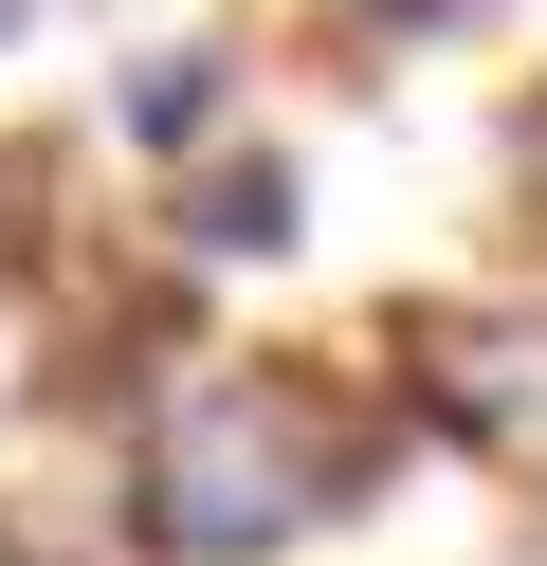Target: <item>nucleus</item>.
I'll return each instance as SVG.
<instances>
[{
	"label": "nucleus",
	"mask_w": 547,
	"mask_h": 566,
	"mask_svg": "<svg viewBox=\"0 0 547 566\" xmlns=\"http://www.w3.org/2000/svg\"><path fill=\"white\" fill-rule=\"evenodd\" d=\"M383 475V420L328 366H165L128 439V548L146 566H255L292 530H328Z\"/></svg>",
	"instance_id": "obj_1"
},
{
	"label": "nucleus",
	"mask_w": 547,
	"mask_h": 566,
	"mask_svg": "<svg viewBox=\"0 0 547 566\" xmlns=\"http://www.w3.org/2000/svg\"><path fill=\"white\" fill-rule=\"evenodd\" d=\"M401 402L474 457H547V311H401Z\"/></svg>",
	"instance_id": "obj_2"
},
{
	"label": "nucleus",
	"mask_w": 547,
	"mask_h": 566,
	"mask_svg": "<svg viewBox=\"0 0 547 566\" xmlns=\"http://www.w3.org/2000/svg\"><path fill=\"white\" fill-rule=\"evenodd\" d=\"M165 238H182L201 274H238V256H292V238H311V184H292V147H219V165H182Z\"/></svg>",
	"instance_id": "obj_3"
},
{
	"label": "nucleus",
	"mask_w": 547,
	"mask_h": 566,
	"mask_svg": "<svg viewBox=\"0 0 547 566\" xmlns=\"http://www.w3.org/2000/svg\"><path fill=\"white\" fill-rule=\"evenodd\" d=\"M219 111H238V55H219V38H182V55H146V74L109 92V128H128L146 165H182V147H201Z\"/></svg>",
	"instance_id": "obj_4"
},
{
	"label": "nucleus",
	"mask_w": 547,
	"mask_h": 566,
	"mask_svg": "<svg viewBox=\"0 0 547 566\" xmlns=\"http://www.w3.org/2000/svg\"><path fill=\"white\" fill-rule=\"evenodd\" d=\"M529 201H547V111H529Z\"/></svg>",
	"instance_id": "obj_5"
},
{
	"label": "nucleus",
	"mask_w": 547,
	"mask_h": 566,
	"mask_svg": "<svg viewBox=\"0 0 547 566\" xmlns=\"http://www.w3.org/2000/svg\"><path fill=\"white\" fill-rule=\"evenodd\" d=\"M19 19H36V0H0V55H19Z\"/></svg>",
	"instance_id": "obj_6"
}]
</instances>
